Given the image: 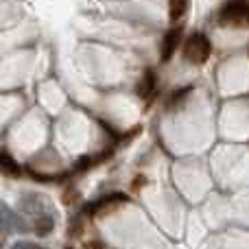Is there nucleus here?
I'll use <instances>...</instances> for the list:
<instances>
[{
	"label": "nucleus",
	"instance_id": "obj_2",
	"mask_svg": "<svg viewBox=\"0 0 249 249\" xmlns=\"http://www.w3.org/2000/svg\"><path fill=\"white\" fill-rule=\"evenodd\" d=\"M221 26L245 29L249 26V0H228L219 11Z\"/></svg>",
	"mask_w": 249,
	"mask_h": 249
},
{
	"label": "nucleus",
	"instance_id": "obj_7",
	"mask_svg": "<svg viewBox=\"0 0 249 249\" xmlns=\"http://www.w3.org/2000/svg\"><path fill=\"white\" fill-rule=\"evenodd\" d=\"M0 162H2V171L7 173V175H20V166H18L16 162L11 160V155L7 153V151H2V155H0Z\"/></svg>",
	"mask_w": 249,
	"mask_h": 249
},
{
	"label": "nucleus",
	"instance_id": "obj_6",
	"mask_svg": "<svg viewBox=\"0 0 249 249\" xmlns=\"http://www.w3.org/2000/svg\"><path fill=\"white\" fill-rule=\"evenodd\" d=\"M188 11V0H168V18H171L173 24L181 20Z\"/></svg>",
	"mask_w": 249,
	"mask_h": 249
},
{
	"label": "nucleus",
	"instance_id": "obj_5",
	"mask_svg": "<svg viewBox=\"0 0 249 249\" xmlns=\"http://www.w3.org/2000/svg\"><path fill=\"white\" fill-rule=\"evenodd\" d=\"M155 90H158V74H155L153 68H146L144 74L140 77V81H138L136 92H138V96H140V99L151 101V99H153V94H155Z\"/></svg>",
	"mask_w": 249,
	"mask_h": 249
},
{
	"label": "nucleus",
	"instance_id": "obj_1",
	"mask_svg": "<svg viewBox=\"0 0 249 249\" xmlns=\"http://www.w3.org/2000/svg\"><path fill=\"white\" fill-rule=\"evenodd\" d=\"M212 55V42L206 33H190L184 42V59L193 66H203Z\"/></svg>",
	"mask_w": 249,
	"mask_h": 249
},
{
	"label": "nucleus",
	"instance_id": "obj_10",
	"mask_svg": "<svg viewBox=\"0 0 249 249\" xmlns=\"http://www.w3.org/2000/svg\"><path fill=\"white\" fill-rule=\"evenodd\" d=\"M13 249H37V247H35V245H29V243H18V245L13 247Z\"/></svg>",
	"mask_w": 249,
	"mask_h": 249
},
{
	"label": "nucleus",
	"instance_id": "obj_8",
	"mask_svg": "<svg viewBox=\"0 0 249 249\" xmlns=\"http://www.w3.org/2000/svg\"><path fill=\"white\" fill-rule=\"evenodd\" d=\"M53 228H55L53 216H39L37 223H35V232H37V234H48Z\"/></svg>",
	"mask_w": 249,
	"mask_h": 249
},
{
	"label": "nucleus",
	"instance_id": "obj_4",
	"mask_svg": "<svg viewBox=\"0 0 249 249\" xmlns=\"http://www.w3.org/2000/svg\"><path fill=\"white\" fill-rule=\"evenodd\" d=\"M129 197L124 193H109L107 197H101L99 201L90 203V206L86 208V214H96V212H103V210H112V208L116 206H123V203H127Z\"/></svg>",
	"mask_w": 249,
	"mask_h": 249
},
{
	"label": "nucleus",
	"instance_id": "obj_9",
	"mask_svg": "<svg viewBox=\"0 0 249 249\" xmlns=\"http://www.w3.org/2000/svg\"><path fill=\"white\" fill-rule=\"evenodd\" d=\"M193 92V86H186V88H181V90H177V92H173V96H171V101H168V107H173V105H179L181 101L186 99V96Z\"/></svg>",
	"mask_w": 249,
	"mask_h": 249
},
{
	"label": "nucleus",
	"instance_id": "obj_3",
	"mask_svg": "<svg viewBox=\"0 0 249 249\" xmlns=\"http://www.w3.org/2000/svg\"><path fill=\"white\" fill-rule=\"evenodd\" d=\"M181 26H173L171 31H168L166 35H164V39H162V46H160V59L166 64V61H171V57L175 55V51H177V46H179V42H181Z\"/></svg>",
	"mask_w": 249,
	"mask_h": 249
}]
</instances>
